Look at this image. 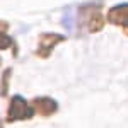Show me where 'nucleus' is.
<instances>
[{
    "label": "nucleus",
    "instance_id": "1",
    "mask_svg": "<svg viewBox=\"0 0 128 128\" xmlns=\"http://www.w3.org/2000/svg\"><path fill=\"white\" fill-rule=\"evenodd\" d=\"M75 26H84L87 32H99L104 28L102 2L96 0L80 5L75 14Z\"/></svg>",
    "mask_w": 128,
    "mask_h": 128
},
{
    "label": "nucleus",
    "instance_id": "2",
    "mask_svg": "<svg viewBox=\"0 0 128 128\" xmlns=\"http://www.w3.org/2000/svg\"><path fill=\"white\" fill-rule=\"evenodd\" d=\"M34 114H36L34 109L31 108V104L22 96H19V94L12 96L9 109H7V121L9 123L19 121V120H31Z\"/></svg>",
    "mask_w": 128,
    "mask_h": 128
},
{
    "label": "nucleus",
    "instance_id": "3",
    "mask_svg": "<svg viewBox=\"0 0 128 128\" xmlns=\"http://www.w3.org/2000/svg\"><path fill=\"white\" fill-rule=\"evenodd\" d=\"M106 20L114 26H120L123 32L128 36V2L113 5L106 14Z\"/></svg>",
    "mask_w": 128,
    "mask_h": 128
},
{
    "label": "nucleus",
    "instance_id": "4",
    "mask_svg": "<svg viewBox=\"0 0 128 128\" xmlns=\"http://www.w3.org/2000/svg\"><path fill=\"white\" fill-rule=\"evenodd\" d=\"M65 40H67V36L55 34V32H44V34H41L40 40H38V51H36V55L41 56V58H48L50 55H51V51H53V48Z\"/></svg>",
    "mask_w": 128,
    "mask_h": 128
},
{
    "label": "nucleus",
    "instance_id": "5",
    "mask_svg": "<svg viewBox=\"0 0 128 128\" xmlns=\"http://www.w3.org/2000/svg\"><path fill=\"white\" fill-rule=\"evenodd\" d=\"M31 108L34 109V113H40L41 116H51L58 111V102L48 96H41V98L32 99Z\"/></svg>",
    "mask_w": 128,
    "mask_h": 128
},
{
    "label": "nucleus",
    "instance_id": "6",
    "mask_svg": "<svg viewBox=\"0 0 128 128\" xmlns=\"http://www.w3.org/2000/svg\"><path fill=\"white\" fill-rule=\"evenodd\" d=\"M62 24L63 28L68 31V32H74L75 31V12L72 7L63 10V16H62Z\"/></svg>",
    "mask_w": 128,
    "mask_h": 128
},
{
    "label": "nucleus",
    "instance_id": "7",
    "mask_svg": "<svg viewBox=\"0 0 128 128\" xmlns=\"http://www.w3.org/2000/svg\"><path fill=\"white\" fill-rule=\"evenodd\" d=\"M10 46H14V40L0 29V50H9Z\"/></svg>",
    "mask_w": 128,
    "mask_h": 128
},
{
    "label": "nucleus",
    "instance_id": "8",
    "mask_svg": "<svg viewBox=\"0 0 128 128\" xmlns=\"http://www.w3.org/2000/svg\"><path fill=\"white\" fill-rule=\"evenodd\" d=\"M12 74V68H7L2 75V89H0V94L2 96H7V90H9V75Z\"/></svg>",
    "mask_w": 128,
    "mask_h": 128
},
{
    "label": "nucleus",
    "instance_id": "9",
    "mask_svg": "<svg viewBox=\"0 0 128 128\" xmlns=\"http://www.w3.org/2000/svg\"><path fill=\"white\" fill-rule=\"evenodd\" d=\"M0 128H4V123H2V120H0Z\"/></svg>",
    "mask_w": 128,
    "mask_h": 128
}]
</instances>
